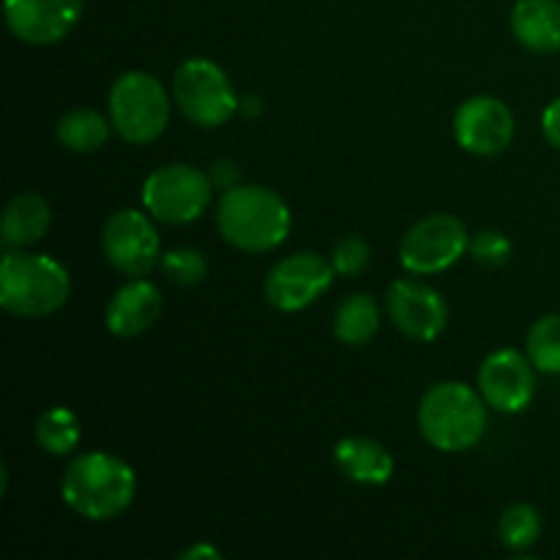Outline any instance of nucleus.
Returning a JSON list of instances; mask_svg holds the SVG:
<instances>
[{"mask_svg": "<svg viewBox=\"0 0 560 560\" xmlns=\"http://www.w3.org/2000/svg\"><path fill=\"white\" fill-rule=\"evenodd\" d=\"M454 140L474 156H498L514 140V115L501 98L470 96L454 113Z\"/></svg>", "mask_w": 560, "mask_h": 560, "instance_id": "nucleus-12", "label": "nucleus"}, {"mask_svg": "<svg viewBox=\"0 0 560 560\" xmlns=\"http://www.w3.org/2000/svg\"><path fill=\"white\" fill-rule=\"evenodd\" d=\"M512 33L530 52H560V0H517Z\"/></svg>", "mask_w": 560, "mask_h": 560, "instance_id": "nucleus-17", "label": "nucleus"}, {"mask_svg": "<svg viewBox=\"0 0 560 560\" xmlns=\"http://www.w3.org/2000/svg\"><path fill=\"white\" fill-rule=\"evenodd\" d=\"M102 252L109 266L124 277L140 279L162 260V241L151 222V213L120 208L104 222Z\"/></svg>", "mask_w": 560, "mask_h": 560, "instance_id": "nucleus-9", "label": "nucleus"}, {"mask_svg": "<svg viewBox=\"0 0 560 560\" xmlns=\"http://www.w3.org/2000/svg\"><path fill=\"white\" fill-rule=\"evenodd\" d=\"M541 131H545L547 142L560 151V96L547 104L545 115H541Z\"/></svg>", "mask_w": 560, "mask_h": 560, "instance_id": "nucleus-27", "label": "nucleus"}, {"mask_svg": "<svg viewBox=\"0 0 560 560\" xmlns=\"http://www.w3.org/2000/svg\"><path fill=\"white\" fill-rule=\"evenodd\" d=\"M487 408L479 388L457 381L438 383L419 402V430L438 452H468L485 438Z\"/></svg>", "mask_w": 560, "mask_h": 560, "instance_id": "nucleus-3", "label": "nucleus"}, {"mask_svg": "<svg viewBox=\"0 0 560 560\" xmlns=\"http://www.w3.org/2000/svg\"><path fill=\"white\" fill-rule=\"evenodd\" d=\"M386 312L399 334L413 342H432L448 323V306L435 288L416 279H397L386 293Z\"/></svg>", "mask_w": 560, "mask_h": 560, "instance_id": "nucleus-13", "label": "nucleus"}, {"mask_svg": "<svg viewBox=\"0 0 560 560\" xmlns=\"http://www.w3.org/2000/svg\"><path fill=\"white\" fill-rule=\"evenodd\" d=\"M162 315V293L148 279H131L126 282L118 293L109 299L107 315V331L118 339H135L153 328V323Z\"/></svg>", "mask_w": 560, "mask_h": 560, "instance_id": "nucleus-15", "label": "nucleus"}, {"mask_svg": "<svg viewBox=\"0 0 560 560\" xmlns=\"http://www.w3.org/2000/svg\"><path fill=\"white\" fill-rule=\"evenodd\" d=\"M334 463L353 485L381 487L394 476V457L372 438H342L334 446Z\"/></svg>", "mask_w": 560, "mask_h": 560, "instance_id": "nucleus-16", "label": "nucleus"}, {"mask_svg": "<svg viewBox=\"0 0 560 560\" xmlns=\"http://www.w3.org/2000/svg\"><path fill=\"white\" fill-rule=\"evenodd\" d=\"M468 228L452 213H432L416 222L399 244V262L416 277H430L452 268L468 252Z\"/></svg>", "mask_w": 560, "mask_h": 560, "instance_id": "nucleus-8", "label": "nucleus"}, {"mask_svg": "<svg viewBox=\"0 0 560 560\" xmlns=\"http://www.w3.org/2000/svg\"><path fill=\"white\" fill-rule=\"evenodd\" d=\"M372 260V249L366 244V238L361 235H345L342 241H337L331 252V266L334 271L342 273V277H359L366 271Z\"/></svg>", "mask_w": 560, "mask_h": 560, "instance_id": "nucleus-26", "label": "nucleus"}, {"mask_svg": "<svg viewBox=\"0 0 560 560\" xmlns=\"http://www.w3.org/2000/svg\"><path fill=\"white\" fill-rule=\"evenodd\" d=\"M85 0H5V25L31 47H49L69 36L80 22Z\"/></svg>", "mask_w": 560, "mask_h": 560, "instance_id": "nucleus-14", "label": "nucleus"}, {"mask_svg": "<svg viewBox=\"0 0 560 560\" xmlns=\"http://www.w3.org/2000/svg\"><path fill=\"white\" fill-rule=\"evenodd\" d=\"M109 129H113V120L104 118L102 113L91 107H77L69 109L63 118L58 120V142L66 151L74 153H96L107 145Z\"/></svg>", "mask_w": 560, "mask_h": 560, "instance_id": "nucleus-20", "label": "nucleus"}, {"mask_svg": "<svg viewBox=\"0 0 560 560\" xmlns=\"http://www.w3.org/2000/svg\"><path fill=\"white\" fill-rule=\"evenodd\" d=\"M173 96L180 113L200 129H219L241 113L233 82L208 58H189L175 69Z\"/></svg>", "mask_w": 560, "mask_h": 560, "instance_id": "nucleus-6", "label": "nucleus"}, {"mask_svg": "<svg viewBox=\"0 0 560 560\" xmlns=\"http://www.w3.org/2000/svg\"><path fill=\"white\" fill-rule=\"evenodd\" d=\"M479 392L492 410L523 413L536 394V366L528 353L514 348L495 350L479 366Z\"/></svg>", "mask_w": 560, "mask_h": 560, "instance_id": "nucleus-11", "label": "nucleus"}, {"mask_svg": "<svg viewBox=\"0 0 560 560\" xmlns=\"http://www.w3.org/2000/svg\"><path fill=\"white\" fill-rule=\"evenodd\" d=\"M135 468L107 452L80 454L60 479V498L66 506L91 523L118 520L135 503Z\"/></svg>", "mask_w": 560, "mask_h": 560, "instance_id": "nucleus-1", "label": "nucleus"}, {"mask_svg": "<svg viewBox=\"0 0 560 560\" xmlns=\"http://www.w3.org/2000/svg\"><path fill=\"white\" fill-rule=\"evenodd\" d=\"M334 266L317 252L282 257L266 277V299L279 312H301L315 304L334 282Z\"/></svg>", "mask_w": 560, "mask_h": 560, "instance_id": "nucleus-10", "label": "nucleus"}, {"mask_svg": "<svg viewBox=\"0 0 560 560\" xmlns=\"http://www.w3.org/2000/svg\"><path fill=\"white\" fill-rule=\"evenodd\" d=\"M512 241L503 233H498V230H481V233H476L474 238H470L468 246V255L485 268L506 266V262L512 260Z\"/></svg>", "mask_w": 560, "mask_h": 560, "instance_id": "nucleus-25", "label": "nucleus"}, {"mask_svg": "<svg viewBox=\"0 0 560 560\" xmlns=\"http://www.w3.org/2000/svg\"><path fill=\"white\" fill-rule=\"evenodd\" d=\"M49 222H52V211L38 191L14 195L3 211V222H0L5 249H25V246L38 244L47 235Z\"/></svg>", "mask_w": 560, "mask_h": 560, "instance_id": "nucleus-18", "label": "nucleus"}, {"mask_svg": "<svg viewBox=\"0 0 560 560\" xmlns=\"http://www.w3.org/2000/svg\"><path fill=\"white\" fill-rule=\"evenodd\" d=\"M71 277L55 257L5 249L0 262V306L16 317H47L66 306Z\"/></svg>", "mask_w": 560, "mask_h": 560, "instance_id": "nucleus-4", "label": "nucleus"}, {"mask_svg": "<svg viewBox=\"0 0 560 560\" xmlns=\"http://www.w3.org/2000/svg\"><path fill=\"white\" fill-rule=\"evenodd\" d=\"M498 536L512 552H528L541 536V517L528 503H512L503 509Z\"/></svg>", "mask_w": 560, "mask_h": 560, "instance_id": "nucleus-23", "label": "nucleus"}, {"mask_svg": "<svg viewBox=\"0 0 560 560\" xmlns=\"http://www.w3.org/2000/svg\"><path fill=\"white\" fill-rule=\"evenodd\" d=\"M162 273L170 282L180 284V288H191V284H200L208 277V260L202 252L189 249V246H178V249H170L167 255H162L159 260Z\"/></svg>", "mask_w": 560, "mask_h": 560, "instance_id": "nucleus-24", "label": "nucleus"}, {"mask_svg": "<svg viewBox=\"0 0 560 560\" xmlns=\"http://www.w3.org/2000/svg\"><path fill=\"white\" fill-rule=\"evenodd\" d=\"M525 353L534 361V366L545 375H560V315L539 317L528 328L525 337Z\"/></svg>", "mask_w": 560, "mask_h": 560, "instance_id": "nucleus-22", "label": "nucleus"}, {"mask_svg": "<svg viewBox=\"0 0 560 560\" xmlns=\"http://www.w3.org/2000/svg\"><path fill=\"white\" fill-rule=\"evenodd\" d=\"M241 113L249 115V118H255V115H260V113H262L260 96H255V93H249V96L241 98Z\"/></svg>", "mask_w": 560, "mask_h": 560, "instance_id": "nucleus-30", "label": "nucleus"}, {"mask_svg": "<svg viewBox=\"0 0 560 560\" xmlns=\"http://www.w3.org/2000/svg\"><path fill=\"white\" fill-rule=\"evenodd\" d=\"M381 331V310L370 293H350L334 312V334L342 345L361 348Z\"/></svg>", "mask_w": 560, "mask_h": 560, "instance_id": "nucleus-19", "label": "nucleus"}, {"mask_svg": "<svg viewBox=\"0 0 560 560\" xmlns=\"http://www.w3.org/2000/svg\"><path fill=\"white\" fill-rule=\"evenodd\" d=\"M213 180L191 164H164L142 184V206L162 224H189L208 211Z\"/></svg>", "mask_w": 560, "mask_h": 560, "instance_id": "nucleus-7", "label": "nucleus"}, {"mask_svg": "<svg viewBox=\"0 0 560 560\" xmlns=\"http://www.w3.org/2000/svg\"><path fill=\"white\" fill-rule=\"evenodd\" d=\"M180 558H184V560H189V558H222V552H219L217 547H211V545H195V547H189V550L180 552Z\"/></svg>", "mask_w": 560, "mask_h": 560, "instance_id": "nucleus-29", "label": "nucleus"}, {"mask_svg": "<svg viewBox=\"0 0 560 560\" xmlns=\"http://www.w3.org/2000/svg\"><path fill=\"white\" fill-rule=\"evenodd\" d=\"M217 228L230 246L260 255L288 241L293 213L288 202L268 186L238 184L224 189L217 208Z\"/></svg>", "mask_w": 560, "mask_h": 560, "instance_id": "nucleus-2", "label": "nucleus"}, {"mask_svg": "<svg viewBox=\"0 0 560 560\" xmlns=\"http://www.w3.org/2000/svg\"><path fill=\"white\" fill-rule=\"evenodd\" d=\"M113 129L131 145L159 140L170 124V96L162 82L148 71H126L109 88Z\"/></svg>", "mask_w": 560, "mask_h": 560, "instance_id": "nucleus-5", "label": "nucleus"}, {"mask_svg": "<svg viewBox=\"0 0 560 560\" xmlns=\"http://www.w3.org/2000/svg\"><path fill=\"white\" fill-rule=\"evenodd\" d=\"M211 180L219 189H233V186H238V164L230 162V159H219L211 167Z\"/></svg>", "mask_w": 560, "mask_h": 560, "instance_id": "nucleus-28", "label": "nucleus"}, {"mask_svg": "<svg viewBox=\"0 0 560 560\" xmlns=\"http://www.w3.org/2000/svg\"><path fill=\"white\" fill-rule=\"evenodd\" d=\"M36 443L52 457H69L80 446V419L69 408H49L36 419Z\"/></svg>", "mask_w": 560, "mask_h": 560, "instance_id": "nucleus-21", "label": "nucleus"}]
</instances>
